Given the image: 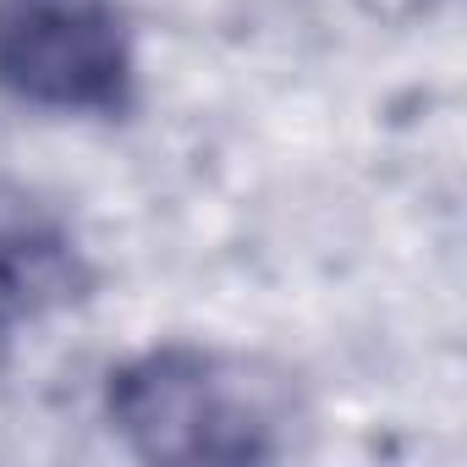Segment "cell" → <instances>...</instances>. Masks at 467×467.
Masks as SVG:
<instances>
[{
    "mask_svg": "<svg viewBox=\"0 0 467 467\" xmlns=\"http://www.w3.org/2000/svg\"><path fill=\"white\" fill-rule=\"evenodd\" d=\"M105 412L143 462L237 467L275 462L286 451V418L270 379L214 347L176 341L121 363L105 385Z\"/></svg>",
    "mask_w": 467,
    "mask_h": 467,
    "instance_id": "cell-1",
    "label": "cell"
},
{
    "mask_svg": "<svg viewBox=\"0 0 467 467\" xmlns=\"http://www.w3.org/2000/svg\"><path fill=\"white\" fill-rule=\"evenodd\" d=\"M132 28L121 0H0V94L56 116L132 105Z\"/></svg>",
    "mask_w": 467,
    "mask_h": 467,
    "instance_id": "cell-2",
    "label": "cell"
},
{
    "mask_svg": "<svg viewBox=\"0 0 467 467\" xmlns=\"http://www.w3.org/2000/svg\"><path fill=\"white\" fill-rule=\"evenodd\" d=\"M72 225L17 182H0V341L72 308L88 292Z\"/></svg>",
    "mask_w": 467,
    "mask_h": 467,
    "instance_id": "cell-3",
    "label": "cell"
}]
</instances>
